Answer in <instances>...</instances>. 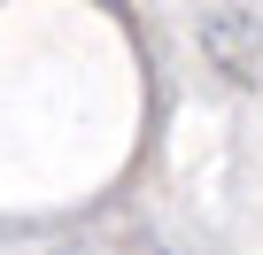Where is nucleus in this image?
<instances>
[{
  "label": "nucleus",
  "mask_w": 263,
  "mask_h": 255,
  "mask_svg": "<svg viewBox=\"0 0 263 255\" xmlns=\"http://www.w3.org/2000/svg\"><path fill=\"white\" fill-rule=\"evenodd\" d=\"M248 31H255L248 8H209V16H201V47H209L232 77H255V39H248Z\"/></svg>",
  "instance_id": "f257e3e1"
}]
</instances>
